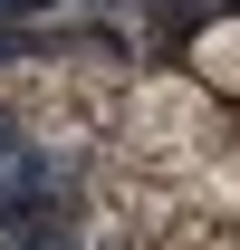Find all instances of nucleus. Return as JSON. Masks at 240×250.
Instances as JSON below:
<instances>
[{"instance_id":"1","label":"nucleus","mask_w":240,"mask_h":250,"mask_svg":"<svg viewBox=\"0 0 240 250\" xmlns=\"http://www.w3.org/2000/svg\"><path fill=\"white\" fill-rule=\"evenodd\" d=\"M116 116V48L106 39H48L0 58V135L39 164H87Z\"/></svg>"},{"instance_id":"2","label":"nucleus","mask_w":240,"mask_h":250,"mask_svg":"<svg viewBox=\"0 0 240 250\" xmlns=\"http://www.w3.org/2000/svg\"><path fill=\"white\" fill-rule=\"evenodd\" d=\"M144 250H240V221H192L163 202V221H154V241Z\"/></svg>"}]
</instances>
